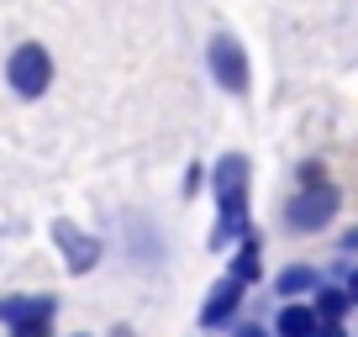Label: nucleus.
I'll use <instances>...</instances> for the list:
<instances>
[{
  "label": "nucleus",
  "instance_id": "1",
  "mask_svg": "<svg viewBox=\"0 0 358 337\" xmlns=\"http://www.w3.org/2000/svg\"><path fill=\"white\" fill-rule=\"evenodd\" d=\"M216 195H222V222L211 232V248L232 243V237H248V158L232 153L216 168Z\"/></svg>",
  "mask_w": 358,
  "mask_h": 337
},
{
  "label": "nucleus",
  "instance_id": "2",
  "mask_svg": "<svg viewBox=\"0 0 358 337\" xmlns=\"http://www.w3.org/2000/svg\"><path fill=\"white\" fill-rule=\"evenodd\" d=\"M48 79H53V64H48V48H37V43H22V48L11 53V85H16V95L37 101V95L48 90Z\"/></svg>",
  "mask_w": 358,
  "mask_h": 337
},
{
  "label": "nucleus",
  "instance_id": "3",
  "mask_svg": "<svg viewBox=\"0 0 358 337\" xmlns=\"http://www.w3.org/2000/svg\"><path fill=\"white\" fill-rule=\"evenodd\" d=\"M48 316H53V295L43 301H0V322H11L16 337H48Z\"/></svg>",
  "mask_w": 358,
  "mask_h": 337
},
{
  "label": "nucleus",
  "instance_id": "4",
  "mask_svg": "<svg viewBox=\"0 0 358 337\" xmlns=\"http://www.w3.org/2000/svg\"><path fill=\"white\" fill-rule=\"evenodd\" d=\"M211 74L222 79L232 95H248V58H243V48H237L232 37H216L211 43Z\"/></svg>",
  "mask_w": 358,
  "mask_h": 337
},
{
  "label": "nucleus",
  "instance_id": "5",
  "mask_svg": "<svg viewBox=\"0 0 358 337\" xmlns=\"http://www.w3.org/2000/svg\"><path fill=\"white\" fill-rule=\"evenodd\" d=\"M53 243L64 248V259H69V269H74V274L95 269V259H101V243H95V237H85L74 222H53Z\"/></svg>",
  "mask_w": 358,
  "mask_h": 337
},
{
  "label": "nucleus",
  "instance_id": "6",
  "mask_svg": "<svg viewBox=\"0 0 358 337\" xmlns=\"http://www.w3.org/2000/svg\"><path fill=\"white\" fill-rule=\"evenodd\" d=\"M332 211H337V195L322 185L316 195H301V201L290 206V227H295V232H316V227L332 222Z\"/></svg>",
  "mask_w": 358,
  "mask_h": 337
},
{
  "label": "nucleus",
  "instance_id": "7",
  "mask_svg": "<svg viewBox=\"0 0 358 337\" xmlns=\"http://www.w3.org/2000/svg\"><path fill=\"white\" fill-rule=\"evenodd\" d=\"M237 306H243V285H237V280H222V285L211 290V301L201 306V322H206V327H222Z\"/></svg>",
  "mask_w": 358,
  "mask_h": 337
},
{
  "label": "nucleus",
  "instance_id": "8",
  "mask_svg": "<svg viewBox=\"0 0 358 337\" xmlns=\"http://www.w3.org/2000/svg\"><path fill=\"white\" fill-rule=\"evenodd\" d=\"M274 332H280V337H316V332H322L316 306H285L280 322H274Z\"/></svg>",
  "mask_w": 358,
  "mask_h": 337
},
{
  "label": "nucleus",
  "instance_id": "9",
  "mask_svg": "<svg viewBox=\"0 0 358 337\" xmlns=\"http://www.w3.org/2000/svg\"><path fill=\"white\" fill-rule=\"evenodd\" d=\"M258 274H264V264H258V237L248 232V237H243V253H237V269H232V280H237V285H253Z\"/></svg>",
  "mask_w": 358,
  "mask_h": 337
},
{
  "label": "nucleus",
  "instance_id": "10",
  "mask_svg": "<svg viewBox=\"0 0 358 337\" xmlns=\"http://www.w3.org/2000/svg\"><path fill=\"white\" fill-rule=\"evenodd\" d=\"M311 285H316V274L306 269V264H295V269L280 274V285H274V290H280V295H301V290H311Z\"/></svg>",
  "mask_w": 358,
  "mask_h": 337
},
{
  "label": "nucleus",
  "instance_id": "11",
  "mask_svg": "<svg viewBox=\"0 0 358 337\" xmlns=\"http://www.w3.org/2000/svg\"><path fill=\"white\" fill-rule=\"evenodd\" d=\"M348 306H353V301H348L343 290H322V295H316V316H327V322H337Z\"/></svg>",
  "mask_w": 358,
  "mask_h": 337
},
{
  "label": "nucleus",
  "instance_id": "12",
  "mask_svg": "<svg viewBox=\"0 0 358 337\" xmlns=\"http://www.w3.org/2000/svg\"><path fill=\"white\" fill-rule=\"evenodd\" d=\"M316 337H343V327H337V322H327V327H322Z\"/></svg>",
  "mask_w": 358,
  "mask_h": 337
},
{
  "label": "nucleus",
  "instance_id": "13",
  "mask_svg": "<svg viewBox=\"0 0 358 337\" xmlns=\"http://www.w3.org/2000/svg\"><path fill=\"white\" fill-rule=\"evenodd\" d=\"M348 301L358 306V269H353V280H348Z\"/></svg>",
  "mask_w": 358,
  "mask_h": 337
},
{
  "label": "nucleus",
  "instance_id": "14",
  "mask_svg": "<svg viewBox=\"0 0 358 337\" xmlns=\"http://www.w3.org/2000/svg\"><path fill=\"white\" fill-rule=\"evenodd\" d=\"M237 337H268V332H264V327H243Z\"/></svg>",
  "mask_w": 358,
  "mask_h": 337
},
{
  "label": "nucleus",
  "instance_id": "15",
  "mask_svg": "<svg viewBox=\"0 0 358 337\" xmlns=\"http://www.w3.org/2000/svg\"><path fill=\"white\" fill-rule=\"evenodd\" d=\"M11 337H16V332H11Z\"/></svg>",
  "mask_w": 358,
  "mask_h": 337
}]
</instances>
